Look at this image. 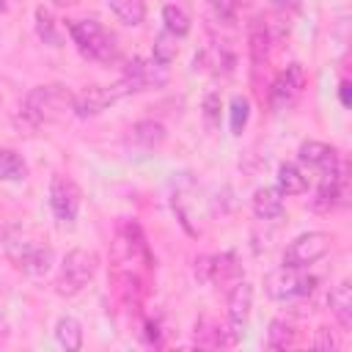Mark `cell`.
Segmentation results:
<instances>
[{
    "label": "cell",
    "instance_id": "484cf974",
    "mask_svg": "<svg viewBox=\"0 0 352 352\" xmlns=\"http://www.w3.org/2000/svg\"><path fill=\"white\" fill-rule=\"evenodd\" d=\"M36 30H38V36H41L47 44H52V47L60 44V33H58L55 19H52V14H50L47 8H38V11H36Z\"/></svg>",
    "mask_w": 352,
    "mask_h": 352
},
{
    "label": "cell",
    "instance_id": "ffe728a7",
    "mask_svg": "<svg viewBox=\"0 0 352 352\" xmlns=\"http://www.w3.org/2000/svg\"><path fill=\"white\" fill-rule=\"evenodd\" d=\"M28 179V162L14 151L0 146V182H25Z\"/></svg>",
    "mask_w": 352,
    "mask_h": 352
},
{
    "label": "cell",
    "instance_id": "cb8c5ba5",
    "mask_svg": "<svg viewBox=\"0 0 352 352\" xmlns=\"http://www.w3.org/2000/svg\"><path fill=\"white\" fill-rule=\"evenodd\" d=\"M248 118H250V102H248L245 96H234L231 104H228L231 132H234V135H242V129L248 126Z\"/></svg>",
    "mask_w": 352,
    "mask_h": 352
},
{
    "label": "cell",
    "instance_id": "f1b7e54d",
    "mask_svg": "<svg viewBox=\"0 0 352 352\" xmlns=\"http://www.w3.org/2000/svg\"><path fill=\"white\" fill-rule=\"evenodd\" d=\"M314 346L333 352V349H338V341H336V336H333L327 327H319V330H316V338H314Z\"/></svg>",
    "mask_w": 352,
    "mask_h": 352
},
{
    "label": "cell",
    "instance_id": "d6a6232c",
    "mask_svg": "<svg viewBox=\"0 0 352 352\" xmlns=\"http://www.w3.org/2000/svg\"><path fill=\"white\" fill-rule=\"evenodd\" d=\"M58 3H74V0H58Z\"/></svg>",
    "mask_w": 352,
    "mask_h": 352
},
{
    "label": "cell",
    "instance_id": "3957f363",
    "mask_svg": "<svg viewBox=\"0 0 352 352\" xmlns=\"http://www.w3.org/2000/svg\"><path fill=\"white\" fill-rule=\"evenodd\" d=\"M96 270H99V256L94 250H85V248L69 250L60 261V270H58V278H55V292L60 297L80 294L94 280Z\"/></svg>",
    "mask_w": 352,
    "mask_h": 352
},
{
    "label": "cell",
    "instance_id": "8fae6325",
    "mask_svg": "<svg viewBox=\"0 0 352 352\" xmlns=\"http://www.w3.org/2000/svg\"><path fill=\"white\" fill-rule=\"evenodd\" d=\"M124 80L132 82L135 91H146V88H160L168 82V66L157 63L154 58H132L121 74Z\"/></svg>",
    "mask_w": 352,
    "mask_h": 352
},
{
    "label": "cell",
    "instance_id": "d6986e66",
    "mask_svg": "<svg viewBox=\"0 0 352 352\" xmlns=\"http://www.w3.org/2000/svg\"><path fill=\"white\" fill-rule=\"evenodd\" d=\"M162 25H165V30L173 33L176 38H184V36L190 33V28H192V19H190V14H187L184 6L168 3V6L162 8Z\"/></svg>",
    "mask_w": 352,
    "mask_h": 352
},
{
    "label": "cell",
    "instance_id": "52a82bcc",
    "mask_svg": "<svg viewBox=\"0 0 352 352\" xmlns=\"http://www.w3.org/2000/svg\"><path fill=\"white\" fill-rule=\"evenodd\" d=\"M6 250H8V258L14 261V267L28 272V275H44L52 267V250L38 239L11 236Z\"/></svg>",
    "mask_w": 352,
    "mask_h": 352
},
{
    "label": "cell",
    "instance_id": "30bf717a",
    "mask_svg": "<svg viewBox=\"0 0 352 352\" xmlns=\"http://www.w3.org/2000/svg\"><path fill=\"white\" fill-rule=\"evenodd\" d=\"M195 275L204 283H220L231 289L242 278V264L236 253H220V256H201L195 261Z\"/></svg>",
    "mask_w": 352,
    "mask_h": 352
},
{
    "label": "cell",
    "instance_id": "e0dca14e",
    "mask_svg": "<svg viewBox=\"0 0 352 352\" xmlns=\"http://www.w3.org/2000/svg\"><path fill=\"white\" fill-rule=\"evenodd\" d=\"M278 190L283 195H302L308 190V176L297 162H280L278 165Z\"/></svg>",
    "mask_w": 352,
    "mask_h": 352
},
{
    "label": "cell",
    "instance_id": "277c9868",
    "mask_svg": "<svg viewBox=\"0 0 352 352\" xmlns=\"http://www.w3.org/2000/svg\"><path fill=\"white\" fill-rule=\"evenodd\" d=\"M316 278L305 272V267H278L264 278V292L270 300L278 302H292V300H302L314 292Z\"/></svg>",
    "mask_w": 352,
    "mask_h": 352
},
{
    "label": "cell",
    "instance_id": "5bb4252c",
    "mask_svg": "<svg viewBox=\"0 0 352 352\" xmlns=\"http://www.w3.org/2000/svg\"><path fill=\"white\" fill-rule=\"evenodd\" d=\"M165 138H168V132L160 121H138V124L129 126V143L143 148V151L160 148L165 143Z\"/></svg>",
    "mask_w": 352,
    "mask_h": 352
},
{
    "label": "cell",
    "instance_id": "83f0119b",
    "mask_svg": "<svg viewBox=\"0 0 352 352\" xmlns=\"http://www.w3.org/2000/svg\"><path fill=\"white\" fill-rule=\"evenodd\" d=\"M209 8L220 22H231L236 14V0H209Z\"/></svg>",
    "mask_w": 352,
    "mask_h": 352
},
{
    "label": "cell",
    "instance_id": "ba28073f",
    "mask_svg": "<svg viewBox=\"0 0 352 352\" xmlns=\"http://www.w3.org/2000/svg\"><path fill=\"white\" fill-rule=\"evenodd\" d=\"M330 248H333V236L327 231H305L289 242V248L283 250V264L289 267L316 264L319 258L330 253Z\"/></svg>",
    "mask_w": 352,
    "mask_h": 352
},
{
    "label": "cell",
    "instance_id": "9c48e42d",
    "mask_svg": "<svg viewBox=\"0 0 352 352\" xmlns=\"http://www.w3.org/2000/svg\"><path fill=\"white\" fill-rule=\"evenodd\" d=\"M80 187L63 176V173H55L52 182H50V209L55 214V220L60 226H74L77 214H80Z\"/></svg>",
    "mask_w": 352,
    "mask_h": 352
},
{
    "label": "cell",
    "instance_id": "ac0fdd59",
    "mask_svg": "<svg viewBox=\"0 0 352 352\" xmlns=\"http://www.w3.org/2000/svg\"><path fill=\"white\" fill-rule=\"evenodd\" d=\"M55 341L66 349V352H77L82 346V324L74 316H60L55 324Z\"/></svg>",
    "mask_w": 352,
    "mask_h": 352
},
{
    "label": "cell",
    "instance_id": "1f68e13d",
    "mask_svg": "<svg viewBox=\"0 0 352 352\" xmlns=\"http://www.w3.org/2000/svg\"><path fill=\"white\" fill-rule=\"evenodd\" d=\"M275 3H278V6H286V3H289V0H275Z\"/></svg>",
    "mask_w": 352,
    "mask_h": 352
},
{
    "label": "cell",
    "instance_id": "5b68a950",
    "mask_svg": "<svg viewBox=\"0 0 352 352\" xmlns=\"http://www.w3.org/2000/svg\"><path fill=\"white\" fill-rule=\"evenodd\" d=\"M129 94H138V91L124 77L113 85H88L80 94H74V110L72 113L80 116V118H91V116H99L102 110H107L110 104H116L118 99H124Z\"/></svg>",
    "mask_w": 352,
    "mask_h": 352
},
{
    "label": "cell",
    "instance_id": "9a60e30c",
    "mask_svg": "<svg viewBox=\"0 0 352 352\" xmlns=\"http://www.w3.org/2000/svg\"><path fill=\"white\" fill-rule=\"evenodd\" d=\"M250 206L258 220H275L283 214V192L278 187H258L250 198Z\"/></svg>",
    "mask_w": 352,
    "mask_h": 352
},
{
    "label": "cell",
    "instance_id": "f546056e",
    "mask_svg": "<svg viewBox=\"0 0 352 352\" xmlns=\"http://www.w3.org/2000/svg\"><path fill=\"white\" fill-rule=\"evenodd\" d=\"M349 91H352V88H349V82L344 80V82L338 85V96H341V104H344V107H349V104H352V94H349Z\"/></svg>",
    "mask_w": 352,
    "mask_h": 352
},
{
    "label": "cell",
    "instance_id": "4dcf8cb0",
    "mask_svg": "<svg viewBox=\"0 0 352 352\" xmlns=\"http://www.w3.org/2000/svg\"><path fill=\"white\" fill-rule=\"evenodd\" d=\"M0 11H6V0H0Z\"/></svg>",
    "mask_w": 352,
    "mask_h": 352
},
{
    "label": "cell",
    "instance_id": "6da1fadb",
    "mask_svg": "<svg viewBox=\"0 0 352 352\" xmlns=\"http://www.w3.org/2000/svg\"><path fill=\"white\" fill-rule=\"evenodd\" d=\"M69 110H74V94L60 82H44L28 91L19 116L28 129H36L41 124L60 121Z\"/></svg>",
    "mask_w": 352,
    "mask_h": 352
},
{
    "label": "cell",
    "instance_id": "603a6c76",
    "mask_svg": "<svg viewBox=\"0 0 352 352\" xmlns=\"http://www.w3.org/2000/svg\"><path fill=\"white\" fill-rule=\"evenodd\" d=\"M176 55H179V38H176L173 33L162 30V33L154 38V47H151V58H154L157 63L168 66V63H170Z\"/></svg>",
    "mask_w": 352,
    "mask_h": 352
},
{
    "label": "cell",
    "instance_id": "44dd1931",
    "mask_svg": "<svg viewBox=\"0 0 352 352\" xmlns=\"http://www.w3.org/2000/svg\"><path fill=\"white\" fill-rule=\"evenodd\" d=\"M107 6L129 28H135L146 19V0H107Z\"/></svg>",
    "mask_w": 352,
    "mask_h": 352
},
{
    "label": "cell",
    "instance_id": "4316f807",
    "mask_svg": "<svg viewBox=\"0 0 352 352\" xmlns=\"http://www.w3.org/2000/svg\"><path fill=\"white\" fill-rule=\"evenodd\" d=\"M201 110H204V121H206V126L214 129V126L220 124V110H223V99H220V94H214V91L206 94Z\"/></svg>",
    "mask_w": 352,
    "mask_h": 352
},
{
    "label": "cell",
    "instance_id": "7a4b0ae2",
    "mask_svg": "<svg viewBox=\"0 0 352 352\" xmlns=\"http://www.w3.org/2000/svg\"><path fill=\"white\" fill-rule=\"evenodd\" d=\"M69 36H72L74 47L80 50V55L94 60V63H116L121 58V47H118L116 33H110L96 19H72Z\"/></svg>",
    "mask_w": 352,
    "mask_h": 352
},
{
    "label": "cell",
    "instance_id": "4fadbf2b",
    "mask_svg": "<svg viewBox=\"0 0 352 352\" xmlns=\"http://www.w3.org/2000/svg\"><path fill=\"white\" fill-rule=\"evenodd\" d=\"M250 308H253V286L248 280H236L228 289V327L234 333H245L248 319H250Z\"/></svg>",
    "mask_w": 352,
    "mask_h": 352
},
{
    "label": "cell",
    "instance_id": "8992f818",
    "mask_svg": "<svg viewBox=\"0 0 352 352\" xmlns=\"http://www.w3.org/2000/svg\"><path fill=\"white\" fill-rule=\"evenodd\" d=\"M308 85V74L302 69V63H289L270 85L267 91V104L272 113H283V110H292L297 104V99L302 96Z\"/></svg>",
    "mask_w": 352,
    "mask_h": 352
},
{
    "label": "cell",
    "instance_id": "d4e9b609",
    "mask_svg": "<svg viewBox=\"0 0 352 352\" xmlns=\"http://www.w3.org/2000/svg\"><path fill=\"white\" fill-rule=\"evenodd\" d=\"M250 60H253V69H261V63L267 60V30L261 25H250Z\"/></svg>",
    "mask_w": 352,
    "mask_h": 352
},
{
    "label": "cell",
    "instance_id": "7402d4cb",
    "mask_svg": "<svg viewBox=\"0 0 352 352\" xmlns=\"http://www.w3.org/2000/svg\"><path fill=\"white\" fill-rule=\"evenodd\" d=\"M294 338H297V333H294L292 322H286V319H275V322H270V330H267V346H272V349H286V346L294 344Z\"/></svg>",
    "mask_w": 352,
    "mask_h": 352
},
{
    "label": "cell",
    "instance_id": "2e32d148",
    "mask_svg": "<svg viewBox=\"0 0 352 352\" xmlns=\"http://www.w3.org/2000/svg\"><path fill=\"white\" fill-rule=\"evenodd\" d=\"M327 302H330V311L338 319V324L344 330H349L352 327V286H349V280L336 283L330 297H327Z\"/></svg>",
    "mask_w": 352,
    "mask_h": 352
},
{
    "label": "cell",
    "instance_id": "7c38bea8",
    "mask_svg": "<svg viewBox=\"0 0 352 352\" xmlns=\"http://www.w3.org/2000/svg\"><path fill=\"white\" fill-rule=\"evenodd\" d=\"M300 162L319 170V176H341V162H338V151L322 140H305L300 143Z\"/></svg>",
    "mask_w": 352,
    "mask_h": 352
}]
</instances>
